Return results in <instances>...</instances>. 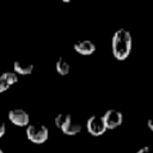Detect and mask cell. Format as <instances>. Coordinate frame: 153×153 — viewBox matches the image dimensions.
Wrapping results in <instances>:
<instances>
[{
    "instance_id": "9c48e42d",
    "label": "cell",
    "mask_w": 153,
    "mask_h": 153,
    "mask_svg": "<svg viewBox=\"0 0 153 153\" xmlns=\"http://www.w3.org/2000/svg\"><path fill=\"white\" fill-rule=\"evenodd\" d=\"M55 68H56V72L61 75H67L69 73V63L63 59V57H59L56 63H55Z\"/></svg>"
},
{
    "instance_id": "6da1fadb",
    "label": "cell",
    "mask_w": 153,
    "mask_h": 153,
    "mask_svg": "<svg viewBox=\"0 0 153 153\" xmlns=\"http://www.w3.org/2000/svg\"><path fill=\"white\" fill-rule=\"evenodd\" d=\"M131 35L128 30L121 27L115 31L111 39V50L114 57L118 61L126 60L131 51Z\"/></svg>"
},
{
    "instance_id": "ba28073f",
    "label": "cell",
    "mask_w": 153,
    "mask_h": 153,
    "mask_svg": "<svg viewBox=\"0 0 153 153\" xmlns=\"http://www.w3.org/2000/svg\"><path fill=\"white\" fill-rule=\"evenodd\" d=\"M81 124L79 123V122H74L73 120L71 121V122H68L61 130H62V133L63 134H66V135H69V136H73V135H76V134H79L80 131H81Z\"/></svg>"
},
{
    "instance_id": "7c38bea8",
    "label": "cell",
    "mask_w": 153,
    "mask_h": 153,
    "mask_svg": "<svg viewBox=\"0 0 153 153\" xmlns=\"http://www.w3.org/2000/svg\"><path fill=\"white\" fill-rule=\"evenodd\" d=\"M8 85L6 84V81L0 76V93H2V92H5L6 90H8Z\"/></svg>"
},
{
    "instance_id": "30bf717a",
    "label": "cell",
    "mask_w": 153,
    "mask_h": 153,
    "mask_svg": "<svg viewBox=\"0 0 153 153\" xmlns=\"http://www.w3.org/2000/svg\"><path fill=\"white\" fill-rule=\"evenodd\" d=\"M72 121V116L69 114H59L56 115L54 122H55V126L59 128V129H62L68 122Z\"/></svg>"
},
{
    "instance_id": "8fae6325",
    "label": "cell",
    "mask_w": 153,
    "mask_h": 153,
    "mask_svg": "<svg viewBox=\"0 0 153 153\" xmlns=\"http://www.w3.org/2000/svg\"><path fill=\"white\" fill-rule=\"evenodd\" d=\"M0 76L6 81V84L8 86H11V85H13V84H16L18 81V75L14 72H4Z\"/></svg>"
},
{
    "instance_id": "5bb4252c",
    "label": "cell",
    "mask_w": 153,
    "mask_h": 153,
    "mask_svg": "<svg viewBox=\"0 0 153 153\" xmlns=\"http://www.w3.org/2000/svg\"><path fill=\"white\" fill-rule=\"evenodd\" d=\"M136 153H152V151H151V148H149V147L145 146V147H141Z\"/></svg>"
},
{
    "instance_id": "2e32d148",
    "label": "cell",
    "mask_w": 153,
    "mask_h": 153,
    "mask_svg": "<svg viewBox=\"0 0 153 153\" xmlns=\"http://www.w3.org/2000/svg\"><path fill=\"white\" fill-rule=\"evenodd\" d=\"M0 153H4V151H2V149H1V148H0Z\"/></svg>"
},
{
    "instance_id": "8992f818",
    "label": "cell",
    "mask_w": 153,
    "mask_h": 153,
    "mask_svg": "<svg viewBox=\"0 0 153 153\" xmlns=\"http://www.w3.org/2000/svg\"><path fill=\"white\" fill-rule=\"evenodd\" d=\"M74 50L80 55H91L96 51V44L90 39H82L74 44Z\"/></svg>"
},
{
    "instance_id": "7a4b0ae2",
    "label": "cell",
    "mask_w": 153,
    "mask_h": 153,
    "mask_svg": "<svg viewBox=\"0 0 153 153\" xmlns=\"http://www.w3.org/2000/svg\"><path fill=\"white\" fill-rule=\"evenodd\" d=\"M49 130L42 123H33L26 127V137L32 143H44L48 140Z\"/></svg>"
},
{
    "instance_id": "52a82bcc",
    "label": "cell",
    "mask_w": 153,
    "mask_h": 153,
    "mask_svg": "<svg viewBox=\"0 0 153 153\" xmlns=\"http://www.w3.org/2000/svg\"><path fill=\"white\" fill-rule=\"evenodd\" d=\"M13 69H14V73L17 75H29L33 71V65L32 63H25L22 61H14Z\"/></svg>"
},
{
    "instance_id": "5b68a950",
    "label": "cell",
    "mask_w": 153,
    "mask_h": 153,
    "mask_svg": "<svg viewBox=\"0 0 153 153\" xmlns=\"http://www.w3.org/2000/svg\"><path fill=\"white\" fill-rule=\"evenodd\" d=\"M8 120L17 127H27L30 123L29 114L23 109H12L8 112Z\"/></svg>"
},
{
    "instance_id": "277c9868",
    "label": "cell",
    "mask_w": 153,
    "mask_h": 153,
    "mask_svg": "<svg viewBox=\"0 0 153 153\" xmlns=\"http://www.w3.org/2000/svg\"><path fill=\"white\" fill-rule=\"evenodd\" d=\"M104 123L106 129H115L117 127H120L123 122V115L121 111L116 110V109H109L103 116Z\"/></svg>"
},
{
    "instance_id": "9a60e30c",
    "label": "cell",
    "mask_w": 153,
    "mask_h": 153,
    "mask_svg": "<svg viewBox=\"0 0 153 153\" xmlns=\"http://www.w3.org/2000/svg\"><path fill=\"white\" fill-rule=\"evenodd\" d=\"M147 123H148L149 129H151V130H153V124H152V123H153V121H152V120H148V122H147Z\"/></svg>"
},
{
    "instance_id": "3957f363",
    "label": "cell",
    "mask_w": 153,
    "mask_h": 153,
    "mask_svg": "<svg viewBox=\"0 0 153 153\" xmlns=\"http://www.w3.org/2000/svg\"><path fill=\"white\" fill-rule=\"evenodd\" d=\"M86 128H87V131L92 136H100L108 130L106 127H105L103 117L102 116H97V115H93L87 120Z\"/></svg>"
},
{
    "instance_id": "4fadbf2b",
    "label": "cell",
    "mask_w": 153,
    "mask_h": 153,
    "mask_svg": "<svg viewBox=\"0 0 153 153\" xmlns=\"http://www.w3.org/2000/svg\"><path fill=\"white\" fill-rule=\"evenodd\" d=\"M5 133H6V126L4 122H0V139L5 135Z\"/></svg>"
}]
</instances>
